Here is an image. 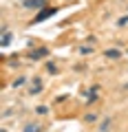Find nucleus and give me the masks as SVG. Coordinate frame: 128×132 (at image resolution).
Here are the masks:
<instances>
[{"mask_svg":"<svg viewBox=\"0 0 128 132\" xmlns=\"http://www.w3.org/2000/svg\"><path fill=\"white\" fill-rule=\"evenodd\" d=\"M53 13H57V9H55V7H49V9H40V13L35 15V18H33V22L38 24V22H42V20H47V18H51Z\"/></svg>","mask_w":128,"mask_h":132,"instance_id":"nucleus-1","label":"nucleus"},{"mask_svg":"<svg viewBox=\"0 0 128 132\" xmlns=\"http://www.w3.org/2000/svg\"><path fill=\"white\" fill-rule=\"evenodd\" d=\"M47 5V0H24V7H27V9H42V7Z\"/></svg>","mask_w":128,"mask_h":132,"instance_id":"nucleus-2","label":"nucleus"},{"mask_svg":"<svg viewBox=\"0 0 128 132\" xmlns=\"http://www.w3.org/2000/svg\"><path fill=\"white\" fill-rule=\"evenodd\" d=\"M49 55V51L47 48H38V51H29V57L31 60H38V57H47Z\"/></svg>","mask_w":128,"mask_h":132,"instance_id":"nucleus-3","label":"nucleus"},{"mask_svg":"<svg viewBox=\"0 0 128 132\" xmlns=\"http://www.w3.org/2000/svg\"><path fill=\"white\" fill-rule=\"evenodd\" d=\"M24 132H42V126L40 123H27L24 126Z\"/></svg>","mask_w":128,"mask_h":132,"instance_id":"nucleus-4","label":"nucleus"},{"mask_svg":"<svg viewBox=\"0 0 128 132\" xmlns=\"http://www.w3.org/2000/svg\"><path fill=\"white\" fill-rule=\"evenodd\" d=\"M110 123H113V119H110V117H106V119H104V123H102V126H100V130H102V132H108Z\"/></svg>","mask_w":128,"mask_h":132,"instance_id":"nucleus-5","label":"nucleus"},{"mask_svg":"<svg viewBox=\"0 0 128 132\" xmlns=\"http://www.w3.org/2000/svg\"><path fill=\"white\" fill-rule=\"evenodd\" d=\"M104 55H106V57H113V60H117V57H119V55H122V53H119V51H117V48H113V51H106V53H104Z\"/></svg>","mask_w":128,"mask_h":132,"instance_id":"nucleus-6","label":"nucleus"},{"mask_svg":"<svg viewBox=\"0 0 128 132\" xmlns=\"http://www.w3.org/2000/svg\"><path fill=\"white\" fill-rule=\"evenodd\" d=\"M11 42V33H2V46H9Z\"/></svg>","mask_w":128,"mask_h":132,"instance_id":"nucleus-7","label":"nucleus"},{"mask_svg":"<svg viewBox=\"0 0 128 132\" xmlns=\"http://www.w3.org/2000/svg\"><path fill=\"white\" fill-rule=\"evenodd\" d=\"M47 71L51 73V75H55V73H57V68H55V64H53V62H49V64H47Z\"/></svg>","mask_w":128,"mask_h":132,"instance_id":"nucleus-8","label":"nucleus"},{"mask_svg":"<svg viewBox=\"0 0 128 132\" xmlns=\"http://www.w3.org/2000/svg\"><path fill=\"white\" fill-rule=\"evenodd\" d=\"M84 121H86V123H95V121H97V114H86Z\"/></svg>","mask_w":128,"mask_h":132,"instance_id":"nucleus-9","label":"nucleus"},{"mask_svg":"<svg viewBox=\"0 0 128 132\" xmlns=\"http://www.w3.org/2000/svg\"><path fill=\"white\" fill-rule=\"evenodd\" d=\"M27 84V77H18V79L13 81V86H24Z\"/></svg>","mask_w":128,"mask_h":132,"instance_id":"nucleus-10","label":"nucleus"},{"mask_svg":"<svg viewBox=\"0 0 128 132\" xmlns=\"http://www.w3.org/2000/svg\"><path fill=\"white\" fill-rule=\"evenodd\" d=\"M80 53H82V55H88V53H93V48H91V46H82Z\"/></svg>","mask_w":128,"mask_h":132,"instance_id":"nucleus-11","label":"nucleus"},{"mask_svg":"<svg viewBox=\"0 0 128 132\" xmlns=\"http://www.w3.org/2000/svg\"><path fill=\"white\" fill-rule=\"evenodd\" d=\"M117 24H119V27H124V24H128V13L124 15V18H119V20H117Z\"/></svg>","mask_w":128,"mask_h":132,"instance_id":"nucleus-12","label":"nucleus"},{"mask_svg":"<svg viewBox=\"0 0 128 132\" xmlns=\"http://www.w3.org/2000/svg\"><path fill=\"white\" fill-rule=\"evenodd\" d=\"M35 112H38V114H47V112H49V110H47V108H44V106H38V108H35Z\"/></svg>","mask_w":128,"mask_h":132,"instance_id":"nucleus-13","label":"nucleus"},{"mask_svg":"<svg viewBox=\"0 0 128 132\" xmlns=\"http://www.w3.org/2000/svg\"><path fill=\"white\" fill-rule=\"evenodd\" d=\"M126 88H128V84H126Z\"/></svg>","mask_w":128,"mask_h":132,"instance_id":"nucleus-14","label":"nucleus"}]
</instances>
